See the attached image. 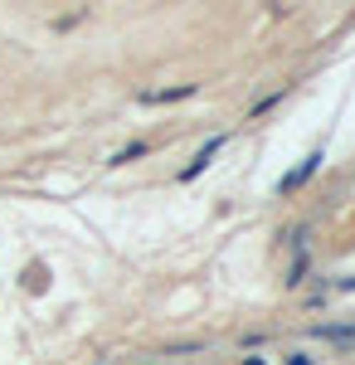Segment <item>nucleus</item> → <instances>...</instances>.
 I'll return each mask as SVG.
<instances>
[{
	"instance_id": "1",
	"label": "nucleus",
	"mask_w": 355,
	"mask_h": 365,
	"mask_svg": "<svg viewBox=\"0 0 355 365\" xmlns=\"http://www.w3.org/2000/svg\"><path fill=\"white\" fill-rule=\"evenodd\" d=\"M219 146H224V137H215V141H210V146H205V151H200V156H195V161H190V166H185V180H195L200 170H205V166H210V161H215V151H219Z\"/></svg>"
},
{
	"instance_id": "2",
	"label": "nucleus",
	"mask_w": 355,
	"mask_h": 365,
	"mask_svg": "<svg viewBox=\"0 0 355 365\" xmlns=\"http://www.w3.org/2000/svg\"><path fill=\"white\" fill-rule=\"evenodd\" d=\"M317 166H321V156H307V161H302V170H297V175H287L282 185H287V190H292V185H302V180H307V175H312Z\"/></svg>"
},
{
	"instance_id": "3",
	"label": "nucleus",
	"mask_w": 355,
	"mask_h": 365,
	"mask_svg": "<svg viewBox=\"0 0 355 365\" xmlns=\"http://www.w3.org/2000/svg\"><path fill=\"white\" fill-rule=\"evenodd\" d=\"M292 365H312V361H307V356H297V361H292Z\"/></svg>"
}]
</instances>
